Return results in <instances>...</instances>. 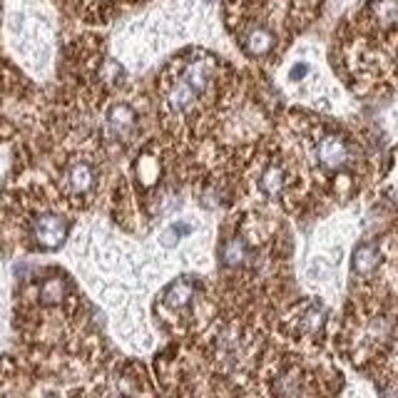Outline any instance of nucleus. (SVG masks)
I'll return each mask as SVG.
<instances>
[{"instance_id":"obj_1","label":"nucleus","mask_w":398,"mask_h":398,"mask_svg":"<svg viewBox=\"0 0 398 398\" xmlns=\"http://www.w3.org/2000/svg\"><path fill=\"white\" fill-rule=\"evenodd\" d=\"M314 157L324 172H339L351 159V145L339 135H324L321 139H316Z\"/></svg>"},{"instance_id":"obj_5","label":"nucleus","mask_w":398,"mask_h":398,"mask_svg":"<svg viewBox=\"0 0 398 398\" xmlns=\"http://www.w3.org/2000/svg\"><path fill=\"white\" fill-rule=\"evenodd\" d=\"M274 48V35L266 28H252L244 35V50L252 57H261Z\"/></svg>"},{"instance_id":"obj_3","label":"nucleus","mask_w":398,"mask_h":398,"mask_svg":"<svg viewBox=\"0 0 398 398\" xmlns=\"http://www.w3.org/2000/svg\"><path fill=\"white\" fill-rule=\"evenodd\" d=\"M65 184H68L70 195L85 197L92 190V184H95V170H92L88 162L77 159V162H72V165L68 167V172H65Z\"/></svg>"},{"instance_id":"obj_7","label":"nucleus","mask_w":398,"mask_h":398,"mask_svg":"<svg viewBox=\"0 0 398 398\" xmlns=\"http://www.w3.org/2000/svg\"><path fill=\"white\" fill-rule=\"evenodd\" d=\"M371 18L376 20V26L381 28L398 26V0H373Z\"/></svg>"},{"instance_id":"obj_4","label":"nucleus","mask_w":398,"mask_h":398,"mask_svg":"<svg viewBox=\"0 0 398 398\" xmlns=\"http://www.w3.org/2000/svg\"><path fill=\"white\" fill-rule=\"evenodd\" d=\"M135 130V112L127 105H115L108 112V132L115 139H127Z\"/></svg>"},{"instance_id":"obj_10","label":"nucleus","mask_w":398,"mask_h":398,"mask_svg":"<svg viewBox=\"0 0 398 398\" xmlns=\"http://www.w3.org/2000/svg\"><path fill=\"white\" fill-rule=\"evenodd\" d=\"M309 72V65H304V63H299L297 68L291 70V80H299V77H304Z\"/></svg>"},{"instance_id":"obj_2","label":"nucleus","mask_w":398,"mask_h":398,"mask_svg":"<svg viewBox=\"0 0 398 398\" xmlns=\"http://www.w3.org/2000/svg\"><path fill=\"white\" fill-rule=\"evenodd\" d=\"M68 237V221L57 215H43L35 219V239L43 244L45 249L60 247Z\"/></svg>"},{"instance_id":"obj_8","label":"nucleus","mask_w":398,"mask_h":398,"mask_svg":"<svg viewBox=\"0 0 398 398\" xmlns=\"http://www.w3.org/2000/svg\"><path fill=\"white\" fill-rule=\"evenodd\" d=\"M379 266V252L373 244H361L354 252V272L356 274H371Z\"/></svg>"},{"instance_id":"obj_9","label":"nucleus","mask_w":398,"mask_h":398,"mask_svg":"<svg viewBox=\"0 0 398 398\" xmlns=\"http://www.w3.org/2000/svg\"><path fill=\"white\" fill-rule=\"evenodd\" d=\"M182 229H190V227H182V224H175V227H170L165 234H162V244L165 247H175L177 244V234L182 232Z\"/></svg>"},{"instance_id":"obj_6","label":"nucleus","mask_w":398,"mask_h":398,"mask_svg":"<svg viewBox=\"0 0 398 398\" xmlns=\"http://www.w3.org/2000/svg\"><path fill=\"white\" fill-rule=\"evenodd\" d=\"M286 187V172L284 167L279 165H269L259 177V190L264 192L266 197H279Z\"/></svg>"}]
</instances>
